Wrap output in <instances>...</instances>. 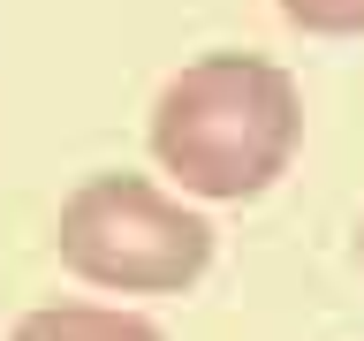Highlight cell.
Wrapping results in <instances>:
<instances>
[{
  "label": "cell",
  "mask_w": 364,
  "mask_h": 341,
  "mask_svg": "<svg viewBox=\"0 0 364 341\" xmlns=\"http://www.w3.org/2000/svg\"><path fill=\"white\" fill-rule=\"evenodd\" d=\"M357 266H364V220H357Z\"/></svg>",
  "instance_id": "cell-5"
},
{
  "label": "cell",
  "mask_w": 364,
  "mask_h": 341,
  "mask_svg": "<svg viewBox=\"0 0 364 341\" xmlns=\"http://www.w3.org/2000/svg\"><path fill=\"white\" fill-rule=\"evenodd\" d=\"M8 341H167V334L114 303H46V311H23Z\"/></svg>",
  "instance_id": "cell-3"
},
{
  "label": "cell",
  "mask_w": 364,
  "mask_h": 341,
  "mask_svg": "<svg viewBox=\"0 0 364 341\" xmlns=\"http://www.w3.org/2000/svg\"><path fill=\"white\" fill-rule=\"evenodd\" d=\"M296 144H304L296 76L258 53H205L152 99V159L190 197H258L289 175Z\"/></svg>",
  "instance_id": "cell-1"
},
{
  "label": "cell",
  "mask_w": 364,
  "mask_h": 341,
  "mask_svg": "<svg viewBox=\"0 0 364 341\" xmlns=\"http://www.w3.org/2000/svg\"><path fill=\"white\" fill-rule=\"evenodd\" d=\"M53 250L91 288L167 296V288H190L213 266V227H205L198 205H182L175 190H159L144 175H91L68 190Z\"/></svg>",
  "instance_id": "cell-2"
},
{
  "label": "cell",
  "mask_w": 364,
  "mask_h": 341,
  "mask_svg": "<svg viewBox=\"0 0 364 341\" xmlns=\"http://www.w3.org/2000/svg\"><path fill=\"white\" fill-rule=\"evenodd\" d=\"M281 16L311 38H357L364 31V0H281Z\"/></svg>",
  "instance_id": "cell-4"
}]
</instances>
